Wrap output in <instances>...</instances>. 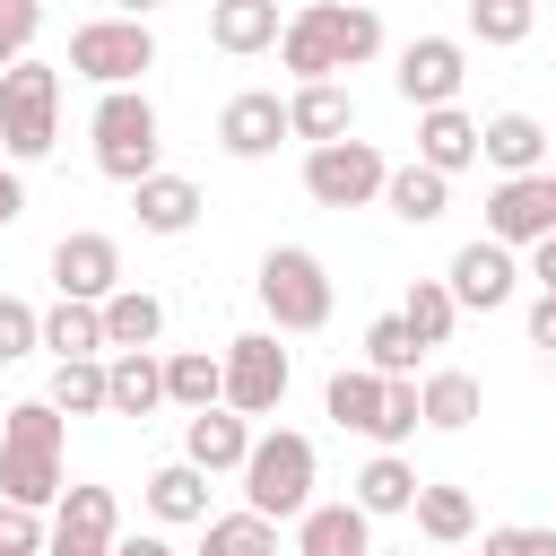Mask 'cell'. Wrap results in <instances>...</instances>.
Returning a JSON list of instances; mask_svg holds the SVG:
<instances>
[{"label":"cell","instance_id":"obj_1","mask_svg":"<svg viewBox=\"0 0 556 556\" xmlns=\"http://www.w3.org/2000/svg\"><path fill=\"white\" fill-rule=\"evenodd\" d=\"M382 52V17L365 0H304L287 26H278V61L304 78H339V70H365Z\"/></svg>","mask_w":556,"mask_h":556},{"label":"cell","instance_id":"obj_2","mask_svg":"<svg viewBox=\"0 0 556 556\" xmlns=\"http://www.w3.org/2000/svg\"><path fill=\"white\" fill-rule=\"evenodd\" d=\"M61 434H70V417L52 400H17L0 417V495L9 504L52 513V495H61Z\"/></svg>","mask_w":556,"mask_h":556},{"label":"cell","instance_id":"obj_3","mask_svg":"<svg viewBox=\"0 0 556 556\" xmlns=\"http://www.w3.org/2000/svg\"><path fill=\"white\" fill-rule=\"evenodd\" d=\"M87 139H96V174L104 182H139V174H156L165 122H156L148 87H104L96 113H87Z\"/></svg>","mask_w":556,"mask_h":556},{"label":"cell","instance_id":"obj_4","mask_svg":"<svg viewBox=\"0 0 556 556\" xmlns=\"http://www.w3.org/2000/svg\"><path fill=\"white\" fill-rule=\"evenodd\" d=\"M243 504L252 513H269V521H295L304 504H313V478H321V452H313V434H295V426H278V434H252V452H243Z\"/></svg>","mask_w":556,"mask_h":556},{"label":"cell","instance_id":"obj_5","mask_svg":"<svg viewBox=\"0 0 556 556\" xmlns=\"http://www.w3.org/2000/svg\"><path fill=\"white\" fill-rule=\"evenodd\" d=\"M252 295H261V313H269V330H321L330 321V304H339V287H330V269H321V252H304V243H269L261 252V278H252Z\"/></svg>","mask_w":556,"mask_h":556},{"label":"cell","instance_id":"obj_6","mask_svg":"<svg viewBox=\"0 0 556 556\" xmlns=\"http://www.w3.org/2000/svg\"><path fill=\"white\" fill-rule=\"evenodd\" d=\"M52 139H61V70L26 52L0 70V148H9V165H35V156H52Z\"/></svg>","mask_w":556,"mask_h":556},{"label":"cell","instance_id":"obj_7","mask_svg":"<svg viewBox=\"0 0 556 556\" xmlns=\"http://www.w3.org/2000/svg\"><path fill=\"white\" fill-rule=\"evenodd\" d=\"M70 70L78 78H96V87H139L148 70H156V35H148V17H87L78 35H70Z\"/></svg>","mask_w":556,"mask_h":556},{"label":"cell","instance_id":"obj_8","mask_svg":"<svg viewBox=\"0 0 556 556\" xmlns=\"http://www.w3.org/2000/svg\"><path fill=\"white\" fill-rule=\"evenodd\" d=\"M382 148L374 139H321V148H304V200L313 208H365V200H382Z\"/></svg>","mask_w":556,"mask_h":556},{"label":"cell","instance_id":"obj_9","mask_svg":"<svg viewBox=\"0 0 556 556\" xmlns=\"http://www.w3.org/2000/svg\"><path fill=\"white\" fill-rule=\"evenodd\" d=\"M217 365H226V408H243V417H269V408L287 400V382H295L278 330H243V339H226Z\"/></svg>","mask_w":556,"mask_h":556},{"label":"cell","instance_id":"obj_10","mask_svg":"<svg viewBox=\"0 0 556 556\" xmlns=\"http://www.w3.org/2000/svg\"><path fill=\"white\" fill-rule=\"evenodd\" d=\"M391 87H400V104H460V87H469V43L460 35H408L400 43V61H391Z\"/></svg>","mask_w":556,"mask_h":556},{"label":"cell","instance_id":"obj_11","mask_svg":"<svg viewBox=\"0 0 556 556\" xmlns=\"http://www.w3.org/2000/svg\"><path fill=\"white\" fill-rule=\"evenodd\" d=\"M443 287H452V304H460V313H495V304H513V287H521V261H513V243L478 235V243H460V252H452Z\"/></svg>","mask_w":556,"mask_h":556},{"label":"cell","instance_id":"obj_12","mask_svg":"<svg viewBox=\"0 0 556 556\" xmlns=\"http://www.w3.org/2000/svg\"><path fill=\"white\" fill-rule=\"evenodd\" d=\"M278 139H287V96H278V87H243V96H226V113H217V148H226L235 165L278 156Z\"/></svg>","mask_w":556,"mask_h":556},{"label":"cell","instance_id":"obj_13","mask_svg":"<svg viewBox=\"0 0 556 556\" xmlns=\"http://www.w3.org/2000/svg\"><path fill=\"white\" fill-rule=\"evenodd\" d=\"M547 226H556V182H547V174H504V182L486 191V235H495V243L530 252Z\"/></svg>","mask_w":556,"mask_h":556},{"label":"cell","instance_id":"obj_14","mask_svg":"<svg viewBox=\"0 0 556 556\" xmlns=\"http://www.w3.org/2000/svg\"><path fill=\"white\" fill-rule=\"evenodd\" d=\"M52 287H61V295H78V304H104V295L122 287V243H113V235H96V226L61 235V243H52Z\"/></svg>","mask_w":556,"mask_h":556},{"label":"cell","instance_id":"obj_15","mask_svg":"<svg viewBox=\"0 0 556 556\" xmlns=\"http://www.w3.org/2000/svg\"><path fill=\"white\" fill-rule=\"evenodd\" d=\"M243 452H252V417H243V408H226V400L191 408V426H182V460H191V469L226 478V469H243Z\"/></svg>","mask_w":556,"mask_h":556},{"label":"cell","instance_id":"obj_16","mask_svg":"<svg viewBox=\"0 0 556 556\" xmlns=\"http://www.w3.org/2000/svg\"><path fill=\"white\" fill-rule=\"evenodd\" d=\"M295 556H374V513H365L356 495L304 504V513H295Z\"/></svg>","mask_w":556,"mask_h":556},{"label":"cell","instance_id":"obj_17","mask_svg":"<svg viewBox=\"0 0 556 556\" xmlns=\"http://www.w3.org/2000/svg\"><path fill=\"white\" fill-rule=\"evenodd\" d=\"M165 408V356L156 348H113L104 356V417H156Z\"/></svg>","mask_w":556,"mask_h":556},{"label":"cell","instance_id":"obj_18","mask_svg":"<svg viewBox=\"0 0 556 556\" xmlns=\"http://www.w3.org/2000/svg\"><path fill=\"white\" fill-rule=\"evenodd\" d=\"M130 217H139V235H191L200 226V182L156 165V174L130 182Z\"/></svg>","mask_w":556,"mask_h":556},{"label":"cell","instance_id":"obj_19","mask_svg":"<svg viewBox=\"0 0 556 556\" xmlns=\"http://www.w3.org/2000/svg\"><path fill=\"white\" fill-rule=\"evenodd\" d=\"M348 130H356V96H348L339 78H304V87L287 96V139L321 148V139H348Z\"/></svg>","mask_w":556,"mask_h":556},{"label":"cell","instance_id":"obj_20","mask_svg":"<svg viewBox=\"0 0 556 556\" xmlns=\"http://www.w3.org/2000/svg\"><path fill=\"white\" fill-rule=\"evenodd\" d=\"M478 156L495 174H547V122L539 113H486L478 122Z\"/></svg>","mask_w":556,"mask_h":556},{"label":"cell","instance_id":"obj_21","mask_svg":"<svg viewBox=\"0 0 556 556\" xmlns=\"http://www.w3.org/2000/svg\"><path fill=\"white\" fill-rule=\"evenodd\" d=\"M382 391H391V374H374V365H339V374H330V391H321V408H330L348 434L382 443Z\"/></svg>","mask_w":556,"mask_h":556},{"label":"cell","instance_id":"obj_22","mask_svg":"<svg viewBox=\"0 0 556 556\" xmlns=\"http://www.w3.org/2000/svg\"><path fill=\"white\" fill-rule=\"evenodd\" d=\"M478 408H486V382H478V374H460V365H434V374L417 382V417H426L434 434L478 426Z\"/></svg>","mask_w":556,"mask_h":556},{"label":"cell","instance_id":"obj_23","mask_svg":"<svg viewBox=\"0 0 556 556\" xmlns=\"http://www.w3.org/2000/svg\"><path fill=\"white\" fill-rule=\"evenodd\" d=\"M278 0H208V43L217 52H235V61H252V52H269L278 43Z\"/></svg>","mask_w":556,"mask_h":556},{"label":"cell","instance_id":"obj_24","mask_svg":"<svg viewBox=\"0 0 556 556\" xmlns=\"http://www.w3.org/2000/svg\"><path fill=\"white\" fill-rule=\"evenodd\" d=\"M417 165H434V174L478 165V122H469L460 104H426V113H417Z\"/></svg>","mask_w":556,"mask_h":556},{"label":"cell","instance_id":"obj_25","mask_svg":"<svg viewBox=\"0 0 556 556\" xmlns=\"http://www.w3.org/2000/svg\"><path fill=\"white\" fill-rule=\"evenodd\" d=\"M382 208H391L400 226H434V217L452 208V174H434V165H417V156H408V165H391V174H382Z\"/></svg>","mask_w":556,"mask_h":556},{"label":"cell","instance_id":"obj_26","mask_svg":"<svg viewBox=\"0 0 556 556\" xmlns=\"http://www.w3.org/2000/svg\"><path fill=\"white\" fill-rule=\"evenodd\" d=\"M148 513L165 521V530H191V521H208V469H191V460H165V469H148Z\"/></svg>","mask_w":556,"mask_h":556},{"label":"cell","instance_id":"obj_27","mask_svg":"<svg viewBox=\"0 0 556 556\" xmlns=\"http://www.w3.org/2000/svg\"><path fill=\"white\" fill-rule=\"evenodd\" d=\"M96 313H104V356H113V348H156V339H165V304H156L148 287H130V278H122Z\"/></svg>","mask_w":556,"mask_h":556},{"label":"cell","instance_id":"obj_28","mask_svg":"<svg viewBox=\"0 0 556 556\" xmlns=\"http://www.w3.org/2000/svg\"><path fill=\"white\" fill-rule=\"evenodd\" d=\"M417 530L434 539V547H460V539H478V504H469V486H434V478H417Z\"/></svg>","mask_w":556,"mask_h":556},{"label":"cell","instance_id":"obj_29","mask_svg":"<svg viewBox=\"0 0 556 556\" xmlns=\"http://www.w3.org/2000/svg\"><path fill=\"white\" fill-rule=\"evenodd\" d=\"M200 556H278V521L269 513H208L200 521Z\"/></svg>","mask_w":556,"mask_h":556},{"label":"cell","instance_id":"obj_30","mask_svg":"<svg viewBox=\"0 0 556 556\" xmlns=\"http://www.w3.org/2000/svg\"><path fill=\"white\" fill-rule=\"evenodd\" d=\"M208 400H226V365L208 348H174L165 356V408H208Z\"/></svg>","mask_w":556,"mask_h":556},{"label":"cell","instance_id":"obj_31","mask_svg":"<svg viewBox=\"0 0 556 556\" xmlns=\"http://www.w3.org/2000/svg\"><path fill=\"white\" fill-rule=\"evenodd\" d=\"M348 486H356V504H365L374 521H382V513H408V504H417V469H408L400 452H374V460H365V469H356Z\"/></svg>","mask_w":556,"mask_h":556},{"label":"cell","instance_id":"obj_32","mask_svg":"<svg viewBox=\"0 0 556 556\" xmlns=\"http://www.w3.org/2000/svg\"><path fill=\"white\" fill-rule=\"evenodd\" d=\"M61 417H104V356H52V391Z\"/></svg>","mask_w":556,"mask_h":556},{"label":"cell","instance_id":"obj_33","mask_svg":"<svg viewBox=\"0 0 556 556\" xmlns=\"http://www.w3.org/2000/svg\"><path fill=\"white\" fill-rule=\"evenodd\" d=\"M43 348H52V356H104V313L78 304V295H61V304L43 313Z\"/></svg>","mask_w":556,"mask_h":556},{"label":"cell","instance_id":"obj_34","mask_svg":"<svg viewBox=\"0 0 556 556\" xmlns=\"http://www.w3.org/2000/svg\"><path fill=\"white\" fill-rule=\"evenodd\" d=\"M52 530L122 539V504H113V486H61V495H52Z\"/></svg>","mask_w":556,"mask_h":556},{"label":"cell","instance_id":"obj_35","mask_svg":"<svg viewBox=\"0 0 556 556\" xmlns=\"http://www.w3.org/2000/svg\"><path fill=\"white\" fill-rule=\"evenodd\" d=\"M530 26H539V0H469V43H486V52L530 43Z\"/></svg>","mask_w":556,"mask_h":556},{"label":"cell","instance_id":"obj_36","mask_svg":"<svg viewBox=\"0 0 556 556\" xmlns=\"http://www.w3.org/2000/svg\"><path fill=\"white\" fill-rule=\"evenodd\" d=\"M400 321L417 330V348H443V339H452V321H460V304H452V287H443V278H417V287L400 295Z\"/></svg>","mask_w":556,"mask_h":556},{"label":"cell","instance_id":"obj_37","mask_svg":"<svg viewBox=\"0 0 556 556\" xmlns=\"http://www.w3.org/2000/svg\"><path fill=\"white\" fill-rule=\"evenodd\" d=\"M417 356H426V348H417V330H408L400 313H374V321H365V365H374V374H417Z\"/></svg>","mask_w":556,"mask_h":556},{"label":"cell","instance_id":"obj_38","mask_svg":"<svg viewBox=\"0 0 556 556\" xmlns=\"http://www.w3.org/2000/svg\"><path fill=\"white\" fill-rule=\"evenodd\" d=\"M43 348V313L26 304V295H0V365H17V356H35Z\"/></svg>","mask_w":556,"mask_h":556},{"label":"cell","instance_id":"obj_39","mask_svg":"<svg viewBox=\"0 0 556 556\" xmlns=\"http://www.w3.org/2000/svg\"><path fill=\"white\" fill-rule=\"evenodd\" d=\"M35 35H43V0H0V70H9V61H26V52H35Z\"/></svg>","mask_w":556,"mask_h":556},{"label":"cell","instance_id":"obj_40","mask_svg":"<svg viewBox=\"0 0 556 556\" xmlns=\"http://www.w3.org/2000/svg\"><path fill=\"white\" fill-rule=\"evenodd\" d=\"M43 539H52V530H43V513L0 495V556H43Z\"/></svg>","mask_w":556,"mask_h":556},{"label":"cell","instance_id":"obj_41","mask_svg":"<svg viewBox=\"0 0 556 556\" xmlns=\"http://www.w3.org/2000/svg\"><path fill=\"white\" fill-rule=\"evenodd\" d=\"M478 556H556V530L547 521H504V530H486Z\"/></svg>","mask_w":556,"mask_h":556},{"label":"cell","instance_id":"obj_42","mask_svg":"<svg viewBox=\"0 0 556 556\" xmlns=\"http://www.w3.org/2000/svg\"><path fill=\"white\" fill-rule=\"evenodd\" d=\"M530 348H547V356H556V287H539V295H530Z\"/></svg>","mask_w":556,"mask_h":556},{"label":"cell","instance_id":"obj_43","mask_svg":"<svg viewBox=\"0 0 556 556\" xmlns=\"http://www.w3.org/2000/svg\"><path fill=\"white\" fill-rule=\"evenodd\" d=\"M43 556H113V539H87V530H52Z\"/></svg>","mask_w":556,"mask_h":556},{"label":"cell","instance_id":"obj_44","mask_svg":"<svg viewBox=\"0 0 556 556\" xmlns=\"http://www.w3.org/2000/svg\"><path fill=\"white\" fill-rule=\"evenodd\" d=\"M26 217V182H17V165H0V235Z\"/></svg>","mask_w":556,"mask_h":556},{"label":"cell","instance_id":"obj_45","mask_svg":"<svg viewBox=\"0 0 556 556\" xmlns=\"http://www.w3.org/2000/svg\"><path fill=\"white\" fill-rule=\"evenodd\" d=\"M530 278H539V287H556V226L530 243Z\"/></svg>","mask_w":556,"mask_h":556},{"label":"cell","instance_id":"obj_46","mask_svg":"<svg viewBox=\"0 0 556 556\" xmlns=\"http://www.w3.org/2000/svg\"><path fill=\"white\" fill-rule=\"evenodd\" d=\"M113 556H174V539H156V530H139V539H113Z\"/></svg>","mask_w":556,"mask_h":556},{"label":"cell","instance_id":"obj_47","mask_svg":"<svg viewBox=\"0 0 556 556\" xmlns=\"http://www.w3.org/2000/svg\"><path fill=\"white\" fill-rule=\"evenodd\" d=\"M113 9H122V17H156L165 0H113Z\"/></svg>","mask_w":556,"mask_h":556},{"label":"cell","instance_id":"obj_48","mask_svg":"<svg viewBox=\"0 0 556 556\" xmlns=\"http://www.w3.org/2000/svg\"><path fill=\"white\" fill-rule=\"evenodd\" d=\"M374 556H417V547H374Z\"/></svg>","mask_w":556,"mask_h":556},{"label":"cell","instance_id":"obj_49","mask_svg":"<svg viewBox=\"0 0 556 556\" xmlns=\"http://www.w3.org/2000/svg\"><path fill=\"white\" fill-rule=\"evenodd\" d=\"M547 182H556V174H547Z\"/></svg>","mask_w":556,"mask_h":556}]
</instances>
